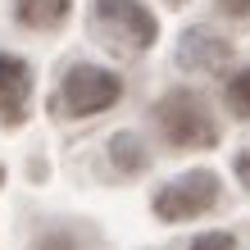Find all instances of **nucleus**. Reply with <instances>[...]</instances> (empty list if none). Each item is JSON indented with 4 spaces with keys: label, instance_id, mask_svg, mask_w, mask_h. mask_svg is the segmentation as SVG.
<instances>
[{
    "label": "nucleus",
    "instance_id": "nucleus-11",
    "mask_svg": "<svg viewBox=\"0 0 250 250\" xmlns=\"http://www.w3.org/2000/svg\"><path fill=\"white\" fill-rule=\"evenodd\" d=\"M218 9L232 14V19H246V14H250V0H218Z\"/></svg>",
    "mask_w": 250,
    "mask_h": 250
},
{
    "label": "nucleus",
    "instance_id": "nucleus-5",
    "mask_svg": "<svg viewBox=\"0 0 250 250\" xmlns=\"http://www.w3.org/2000/svg\"><path fill=\"white\" fill-rule=\"evenodd\" d=\"M27 96H32V73H27L23 60L14 55H0V119L19 123L27 109Z\"/></svg>",
    "mask_w": 250,
    "mask_h": 250
},
{
    "label": "nucleus",
    "instance_id": "nucleus-7",
    "mask_svg": "<svg viewBox=\"0 0 250 250\" xmlns=\"http://www.w3.org/2000/svg\"><path fill=\"white\" fill-rule=\"evenodd\" d=\"M68 0H14V19L23 27H37V32H50L68 19Z\"/></svg>",
    "mask_w": 250,
    "mask_h": 250
},
{
    "label": "nucleus",
    "instance_id": "nucleus-13",
    "mask_svg": "<svg viewBox=\"0 0 250 250\" xmlns=\"http://www.w3.org/2000/svg\"><path fill=\"white\" fill-rule=\"evenodd\" d=\"M0 182H5V168H0Z\"/></svg>",
    "mask_w": 250,
    "mask_h": 250
},
{
    "label": "nucleus",
    "instance_id": "nucleus-3",
    "mask_svg": "<svg viewBox=\"0 0 250 250\" xmlns=\"http://www.w3.org/2000/svg\"><path fill=\"white\" fill-rule=\"evenodd\" d=\"M119 96H123V86H119V78H114L109 68L78 64V68H68V78H64V86H60V96L50 100V109H55V114L64 109L68 119H86V114L109 109Z\"/></svg>",
    "mask_w": 250,
    "mask_h": 250
},
{
    "label": "nucleus",
    "instance_id": "nucleus-6",
    "mask_svg": "<svg viewBox=\"0 0 250 250\" xmlns=\"http://www.w3.org/2000/svg\"><path fill=\"white\" fill-rule=\"evenodd\" d=\"M228 55H232V46L223 37H209V32H187L182 37V50H178V60H182V68H191V73H209V68H223L228 64Z\"/></svg>",
    "mask_w": 250,
    "mask_h": 250
},
{
    "label": "nucleus",
    "instance_id": "nucleus-12",
    "mask_svg": "<svg viewBox=\"0 0 250 250\" xmlns=\"http://www.w3.org/2000/svg\"><path fill=\"white\" fill-rule=\"evenodd\" d=\"M237 173H241V178L250 182V155H237Z\"/></svg>",
    "mask_w": 250,
    "mask_h": 250
},
{
    "label": "nucleus",
    "instance_id": "nucleus-1",
    "mask_svg": "<svg viewBox=\"0 0 250 250\" xmlns=\"http://www.w3.org/2000/svg\"><path fill=\"white\" fill-rule=\"evenodd\" d=\"M91 32L114 55H141L155 46L159 23L141 0H96L91 5Z\"/></svg>",
    "mask_w": 250,
    "mask_h": 250
},
{
    "label": "nucleus",
    "instance_id": "nucleus-4",
    "mask_svg": "<svg viewBox=\"0 0 250 250\" xmlns=\"http://www.w3.org/2000/svg\"><path fill=\"white\" fill-rule=\"evenodd\" d=\"M214 205H218V178L205 173V168L168 182L164 191H155V214L164 218V223H187V218L214 209Z\"/></svg>",
    "mask_w": 250,
    "mask_h": 250
},
{
    "label": "nucleus",
    "instance_id": "nucleus-10",
    "mask_svg": "<svg viewBox=\"0 0 250 250\" xmlns=\"http://www.w3.org/2000/svg\"><path fill=\"white\" fill-rule=\"evenodd\" d=\"M191 250H237V237L232 232H205L191 241Z\"/></svg>",
    "mask_w": 250,
    "mask_h": 250
},
{
    "label": "nucleus",
    "instance_id": "nucleus-8",
    "mask_svg": "<svg viewBox=\"0 0 250 250\" xmlns=\"http://www.w3.org/2000/svg\"><path fill=\"white\" fill-rule=\"evenodd\" d=\"M109 159L119 173H146L150 168V155H146V146L132 137V132H119V137L109 141Z\"/></svg>",
    "mask_w": 250,
    "mask_h": 250
},
{
    "label": "nucleus",
    "instance_id": "nucleus-2",
    "mask_svg": "<svg viewBox=\"0 0 250 250\" xmlns=\"http://www.w3.org/2000/svg\"><path fill=\"white\" fill-rule=\"evenodd\" d=\"M155 119H159V132L168 137V146H178V150H209V146H218V123L196 91H168L155 105Z\"/></svg>",
    "mask_w": 250,
    "mask_h": 250
},
{
    "label": "nucleus",
    "instance_id": "nucleus-9",
    "mask_svg": "<svg viewBox=\"0 0 250 250\" xmlns=\"http://www.w3.org/2000/svg\"><path fill=\"white\" fill-rule=\"evenodd\" d=\"M223 100H228V109L237 114V119H250V68H241V73H232V78H228Z\"/></svg>",
    "mask_w": 250,
    "mask_h": 250
}]
</instances>
